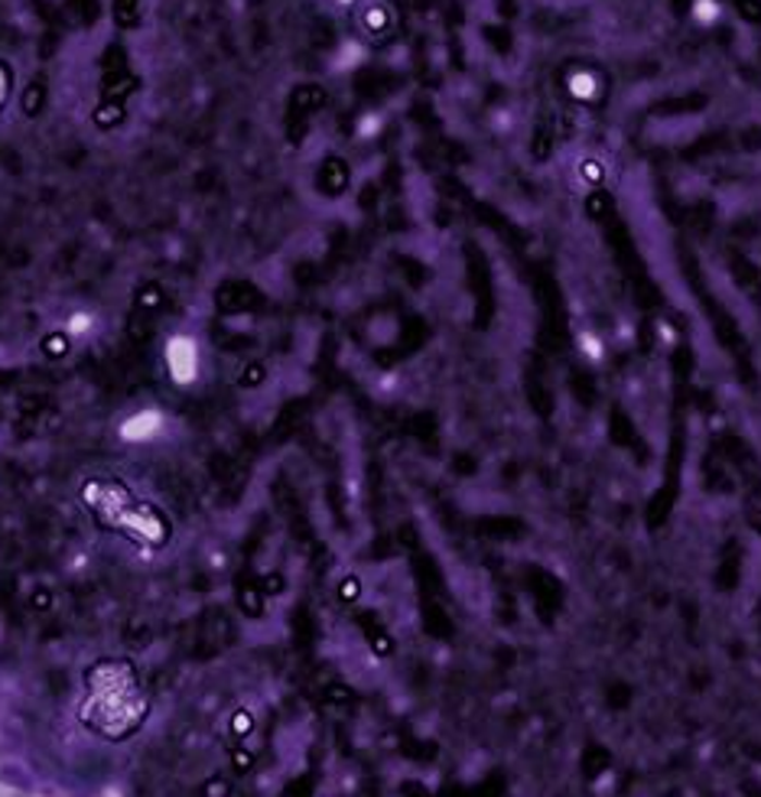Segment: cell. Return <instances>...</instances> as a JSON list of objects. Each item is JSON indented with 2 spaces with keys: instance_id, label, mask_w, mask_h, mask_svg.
Returning a JSON list of instances; mask_svg holds the SVG:
<instances>
[{
  "instance_id": "obj_9",
  "label": "cell",
  "mask_w": 761,
  "mask_h": 797,
  "mask_svg": "<svg viewBox=\"0 0 761 797\" xmlns=\"http://www.w3.org/2000/svg\"><path fill=\"white\" fill-rule=\"evenodd\" d=\"M573 391H576V398L583 400V403H592L596 398V391H592V382H589V375H573Z\"/></svg>"
},
{
  "instance_id": "obj_8",
  "label": "cell",
  "mask_w": 761,
  "mask_h": 797,
  "mask_svg": "<svg viewBox=\"0 0 761 797\" xmlns=\"http://www.w3.org/2000/svg\"><path fill=\"white\" fill-rule=\"evenodd\" d=\"M42 104H46V88L36 82V85H29V88H26V95H23V111L33 117V114H39V111H42Z\"/></svg>"
},
{
  "instance_id": "obj_1",
  "label": "cell",
  "mask_w": 761,
  "mask_h": 797,
  "mask_svg": "<svg viewBox=\"0 0 761 797\" xmlns=\"http://www.w3.org/2000/svg\"><path fill=\"white\" fill-rule=\"evenodd\" d=\"M566 85H570L573 98H579V101H596L599 91H602L599 75H589V72H573V75L566 78Z\"/></svg>"
},
{
  "instance_id": "obj_5",
  "label": "cell",
  "mask_w": 761,
  "mask_h": 797,
  "mask_svg": "<svg viewBox=\"0 0 761 797\" xmlns=\"http://www.w3.org/2000/svg\"><path fill=\"white\" fill-rule=\"evenodd\" d=\"M609 762H612V756H609L602 746H589V749H586V756H583V772H586V779L602 775V772L609 769Z\"/></svg>"
},
{
  "instance_id": "obj_10",
  "label": "cell",
  "mask_w": 761,
  "mask_h": 797,
  "mask_svg": "<svg viewBox=\"0 0 761 797\" xmlns=\"http://www.w3.org/2000/svg\"><path fill=\"white\" fill-rule=\"evenodd\" d=\"M609 209H612V199H609V196H602V192H599V196H592V199H589V212H592L596 219H606V215H609Z\"/></svg>"
},
{
  "instance_id": "obj_4",
  "label": "cell",
  "mask_w": 761,
  "mask_h": 797,
  "mask_svg": "<svg viewBox=\"0 0 761 797\" xmlns=\"http://www.w3.org/2000/svg\"><path fill=\"white\" fill-rule=\"evenodd\" d=\"M609 436H612V443H619V446H628V449H632V446L638 443L635 423H632V420H628V416H625L622 410H615V413H612V433H609Z\"/></svg>"
},
{
  "instance_id": "obj_7",
  "label": "cell",
  "mask_w": 761,
  "mask_h": 797,
  "mask_svg": "<svg viewBox=\"0 0 761 797\" xmlns=\"http://www.w3.org/2000/svg\"><path fill=\"white\" fill-rule=\"evenodd\" d=\"M527 395H531V403H534L537 413L547 416V413L553 410V398H550L547 385H540V378H531V382H527Z\"/></svg>"
},
{
  "instance_id": "obj_12",
  "label": "cell",
  "mask_w": 761,
  "mask_h": 797,
  "mask_svg": "<svg viewBox=\"0 0 761 797\" xmlns=\"http://www.w3.org/2000/svg\"><path fill=\"white\" fill-rule=\"evenodd\" d=\"M736 7L746 20H761V0H736Z\"/></svg>"
},
{
  "instance_id": "obj_11",
  "label": "cell",
  "mask_w": 761,
  "mask_h": 797,
  "mask_svg": "<svg viewBox=\"0 0 761 797\" xmlns=\"http://www.w3.org/2000/svg\"><path fill=\"white\" fill-rule=\"evenodd\" d=\"M10 85H13V75H10V65L0 59V108L7 104V98H10Z\"/></svg>"
},
{
  "instance_id": "obj_2",
  "label": "cell",
  "mask_w": 761,
  "mask_h": 797,
  "mask_svg": "<svg viewBox=\"0 0 761 797\" xmlns=\"http://www.w3.org/2000/svg\"><path fill=\"white\" fill-rule=\"evenodd\" d=\"M320 183H323V189L326 192H342L346 186H349V170H346V163L342 160H326L323 163V170H320Z\"/></svg>"
},
{
  "instance_id": "obj_6",
  "label": "cell",
  "mask_w": 761,
  "mask_h": 797,
  "mask_svg": "<svg viewBox=\"0 0 761 797\" xmlns=\"http://www.w3.org/2000/svg\"><path fill=\"white\" fill-rule=\"evenodd\" d=\"M124 114H127V111H124V104H121V101H104V104L95 111V124L108 130V127L121 124V121H124Z\"/></svg>"
},
{
  "instance_id": "obj_14",
  "label": "cell",
  "mask_w": 761,
  "mask_h": 797,
  "mask_svg": "<svg viewBox=\"0 0 761 797\" xmlns=\"http://www.w3.org/2000/svg\"><path fill=\"white\" fill-rule=\"evenodd\" d=\"M749 521H752L756 531H761V491L752 498V505H749Z\"/></svg>"
},
{
  "instance_id": "obj_13",
  "label": "cell",
  "mask_w": 761,
  "mask_h": 797,
  "mask_svg": "<svg viewBox=\"0 0 761 797\" xmlns=\"http://www.w3.org/2000/svg\"><path fill=\"white\" fill-rule=\"evenodd\" d=\"M628 700H632V690H628V687H612V690H609V703H612V707H625Z\"/></svg>"
},
{
  "instance_id": "obj_3",
  "label": "cell",
  "mask_w": 761,
  "mask_h": 797,
  "mask_svg": "<svg viewBox=\"0 0 761 797\" xmlns=\"http://www.w3.org/2000/svg\"><path fill=\"white\" fill-rule=\"evenodd\" d=\"M362 23H365V29H369L372 36H384V33H387V29L394 26V16H390L387 3L375 0L372 7H365V13H362Z\"/></svg>"
},
{
  "instance_id": "obj_15",
  "label": "cell",
  "mask_w": 761,
  "mask_h": 797,
  "mask_svg": "<svg viewBox=\"0 0 761 797\" xmlns=\"http://www.w3.org/2000/svg\"><path fill=\"white\" fill-rule=\"evenodd\" d=\"M342 3H352V0H342Z\"/></svg>"
}]
</instances>
